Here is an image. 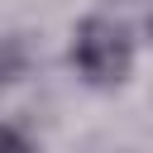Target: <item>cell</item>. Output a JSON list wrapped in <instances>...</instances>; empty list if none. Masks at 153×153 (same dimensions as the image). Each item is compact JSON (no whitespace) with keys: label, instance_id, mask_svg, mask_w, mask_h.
I'll use <instances>...</instances> for the list:
<instances>
[{"label":"cell","instance_id":"obj_1","mask_svg":"<svg viewBox=\"0 0 153 153\" xmlns=\"http://www.w3.org/2000/svg\"><path fill=\"white\" fill-rule=\"evenodd\" d=\"M67 67L76 72V81H86L96 91L124 86L139 67V29L110 10L81 14L67 33Z\"/></svg>","mask_w":153,"mask_h":153},{"label":"cell","instance_id":"obj_3","mask_svg":"<svg viewBox=\"0 0 153 153\" xmlns=\"http://www.w3.org/2000/svg\"><path fill=\"white\" fill-rule=\"evenodd\" d=\"M0 153H38L33 129L19 124V120H5V115H0Z\"/></svg>","mask_w":153,"mask_h":153},{"label":"cell","instance_id":"obj_2","mask_svg":"<svg viewBox=\"0 0 153 153\" xmlns=\"http://www.w3.org/2000/svg\"><path fill=\"white\" fill-rule=\"evenodd\" d=\"M33 62H38V53H33V43L24 33H0V86L24 81L33 72Z\"/></svg>","mask_w":153,"mask_h":153}]
</instances>
